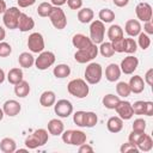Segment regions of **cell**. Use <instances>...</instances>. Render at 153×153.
Returning <instances> with one entry per match:
<instances>
[{
	"mask_svg": "<svg viewBox=\"0 0 153 153\" xmlns=\"http://www.w3.org/2000/svg\"><path fill=\"white\" fill-rule=\"evenodd\" d=\"M135 13L139 20L141 22H148L152 20V6L148 2H139L135 7Z\"/></svg>",
	"mask_w": 153,
	"mask_h": 153,
	"instance_id": "11",
	"label": "cell"
},
{
	"mask_svg": "<svg viewBox=\"0 0 153 153\" xmlns=\"http://www.w3.org/2000/svg\"><path fill=\"white\" fill-rule=\"evenodd\" d=\"M128 84H129L130 91H131L133 93H136V94H137V93L143 92V90H145V80H143L142 76H140V75H134V76H131Z\"/></svg>",
	"mask_w": 153,
	"mask_h": 153,
	"instance_id": "20",
	"label": "cell"
},
{
	"mask_svg": "<svg viewBox=\"0 0 153 153\" xmlns=\"http://www.w3.org/2000/svg\"><path fill=\"white\" fill-rule=\"evenodd\" d=\"M53 74L59 78V79H63V78H67L69 74H71V67L68 65H65V63H60L57 66L54 67L53 69Z\"/></svg>",
	"mask_w": 153,
	"mask_h": 153,
	"instance_id": "31",
	"label": "cell"
},
{
	"mask_svg": "<svg viewBox=\"0 0 153 153\" xmlns=\"http://www.w3.org/2000/svg\"><path fill=\"white\" fill-rule=\"evenodd\" d=\"M27 48L31 53L35 54H39L41 51L44 50V38L42 36V33L39 32H32L29 38H27Z\"/></svg>",
	"mask_w": 153,
	"mask_h": 153,
	"instance_id": "9",
	"label": "cell"
},
{
	"mask_svg": "<svg viewBox=\"0 0 153 153\" xmlns=\"http://www.w3.org/2000/svg\"><path fill=\"white\" fill-rule=\"evenodd\" d=\"M124 30H126L128 36L136 37L141 32L142 27H141V24L137 19H129V20H127V23L124 25Z\"/></svg>",
	"mask_w": 153,
	"mask_h": 153,
	"instance_id": "18",
	"label": "cell"
},
{
	"mask_svg": "<svg viewBox=\"0 0 153 153\" xmlns=\"http://www.w3.org/2000/svg\"><path fill=\"white\" fill-rule=\"evenodd\" d=\"M0 149L4 153H13L17 149V143L12 137H4L0 141Z\"/></svg>",
	"mask_w": 153,
	"mask_h": 153,
	"instance_id": "27",
	"label": "cell"
},
{
	"mask_svg": "<svg viewBox=\"0 0 153 153\" xmlns=\"http://www.w3.org/2000/svg\"><path fill=\"white\" fill-rule=\"evenodd\" d=\"M143 32L147 33L148 36L153 35V24H152V20L145 22V24H143Z\"/></svg>",
	"mask_w": 153,
	"mask_h": 153,
	"instance_id": "49",
	"label": "cell"
},
{
	"mask_svg": "<svg viewBox=\"0 0 153 153\" xmlns=\"http://www.w3.org/2000/svg\"><path fill=\"white\" fill-rule=\"evenodd\" d=\"M84 116H85V111H82V110L75 111L73 115V122L78 127H84Z\"/></svg>",
	"mask_w": 153,
	"mask_h": 153,
	"instance_id": "45",
	"label": "cell"
},
{
	"mask_svg": "<svg viewBox=\"0 0 153 153\" xmlns=\"http://www.w3.org/2000/svg\"><path fill=\"white\" fill-rule=\"evenodd\" d=\"M131 106H133V112L135 115H145L146 100H136L134 104H131Z\"/></svg>",
	"mask_w": 153,
	"mask_h": 153,
	"instance_id": "40",
	"label": "cell"
},
{
	"mask_svg": "<svg viewBox=\"0 0 153 153\" xmlns=\"http://www.w3.org/2000/svg\"><path fill=\"white\" fill-rule=\"evenodd\" d=\"M137 66H139L137 57H135L133 55H128L127 57H124L121 61L120 68H121V72L124 73V74H133L136 71Z\"/></svg>",
	"mask_w": 153,
	"mask_h": 153,
	"instance_id": "12",
	"label": "cell"
},
{
	"mask_svg": "<svg viewBox=\"0 0 153 153\" xmlns=\"http://www.w3.org/2000/svg\"><path fill=\"white\" fill-rule=\"evenodd\" d=\"M54 111L59 117L67 118L73 112V104L68 99H60L54 104Z\"/></svg>",
	"mask_w": 153,
	"mask_h": 153,
	"instance_id": "10",
	"label": "cell"
},
{
	"mask_svg": "<svg viewBox=\"0 0 153 153\" xmlns=\"http://www.w3.org/2000/svg\"><path fill=\"white\" fill-rule=\"evenodd\" d=\"M2 110H4V114L10 116V117H14L17 116L20 110H22V105L19 102H17L16 99H8L2 105Z\"/></svg>",
	"mask_w": 153,
	"mask_h": 153,
	"instance_id": "14",
	"label": "cell"
},
{
	"mask_svg": "<svg viewBox=\"0 0 153 153\" xmlns=\"http://www.w3.org/2000/svg\"><path fill=\"white\" fill-rule=\"evenodd\" d=\"M48 139H49L48 130H45L43 128H39V129H36L29 136H26L24 143H25L26 148H29V149H36L38 147L44 146L48 142Z\"/></svg>",
	"mask_w": 153,
	"mask_h": 153,
	"instance_id": "1",
	"label": "cell"
},
{
	"mask_svg": "<svg viewBox=\"0 0 153 153\" xmlns=\"http://www.w3.org/2000/svg\"><path fill=\"white\" fill-rule=\"evenodd\" d=\"M143 135H145V131H143V133H139V131L131 130V133H130L129 136H128V141L131 142V143H134V145H136V143L141 140V137H142Z\"/></svg>",
	"mask_w": 153,
	"mask_h": 153,
	"instance_id": "46",
	"label": "cell"
},
{
	"mask_svg": "<svg viewBox=\"0 0 153 153\" xmlns=\"http://www.w3.org/2000/svg\"><path fill=\"white\" fill-rule=\"evenodd\" d=\"M20 13H22L20 10L16 6L6 8V11L4 12V16H2V22H4L5 26L10 30L17 29L18 27V19H19Z\"/></svg>",
	"mask_w": 153,
	"mask_h": 153,
	"instance_id": "5",
	"label": "cell"
},
{
	"mask_svg": "<svg viewBox=\"0 0 153 153\" xmlns=\"http://www.w3.org/2000/svg\"><path fill=\"white\" fill-rule=\"evenodd\" d=\"M55 102H56V94L54 91L48 90V91L42 92V94L39 96V104L44 108L53 106L55 104Z\"/></svg>",
	"mask_w": 153,
	"mask_h": 153,
	"instance_id": "21",
	"label": "cell"
},
{
	"mask_svg": "<svg viewBox=\"0 0 153 153\" xmlns=\"http://www.w3.org/2000/svg\"><path fill=\"white\" fill-rule=\"evenodd\" d=\"M5 78H6V74H5L4 69L0 68V84H2V82L5 81Z\"/></svg>",
	"mask_w": 153,
	"mask_h": 153,
	"instance_id": "57",
	"label": "cell"
},
{
	"mask_svg": "<svg viewBox=\"0 0 153 153\" xmlns=\"http://www.w3.org/2000/svg\"><path fill=\"white\" fill-rule=\"evenodd\" d=\"M98 55V47L97 44H92L91 47L86 48V49H79L75 51L74 54V59L78 63H87L90 61H92L94 57H97Z\"/></svg>",
	"mask_w": 153,
	"mask_h": 153,
	"instance_id": "6",
	"label": "cell"
},
{
	"mask_svg": "<svg viewBox=\"0 0 153 153\" xmlns=\"http://www.w3.org/2000/svg\"><path fill=\"white\" fill-rule=\"evenodd\" d=\"M71 10H80L82 6V0H67L66 2Z\"/></svg>",
	"mask_w": 153,
	"mask_h": 153,
	"instance_id": "47",
	"label": "cell"
},
{
	"mask_svg": "<svg viewBox=\"0 0 153 153\" xmlns=\"http://www.w3.org/2000/svg\"><path fill=\"white\" fill-rule=\"evenodd\" d=\"M6 8H7V5H6L5 0H0V14L4 13L6 11Z\"/></svg>",
	"mask_w": 153,
	"mask_h": 153,
	"instance_id": "55",
	"label": "cell"
},
{
	"mask_svg": "<svg viewBox=\"0 0 153 153\" xmlns=\"http://www.w3.org/2000/svg\"><path fill=\"white\" fill-rule=\"evenodd\" d=\"M55 60H56V57L53 51L43 50L38 54V57L35 59V66L39 71H45L55 63Z\"/></svg>",
	"mask_w": 153,
	"mask_h": 153,
	"instance_id": "7",
	"label": "cell"
},
{
	"mask_svg": "<svg viewBox=\"0 0 153 153\" xmlns=\"http://www.w3.org/2000/svg\"><path fill=\"white\" fill-rule=\"evenodd\" d=\"M106 128L110 133H120L123 129V120L120 116H112L108 120Z\"/></svg>",
	"mask_w": 153,
	"mask_h": 153,
	"instance_id": "22",
	"label": "cell"
},
{
	"mask_svg": "<svg viewBox=\"0 0 153 153\" xmlns=\"http://www.w3.org/2000/svg\"><path fill=\"white\" fill-rule=\"evenodd\" d=\"M137 50V43L134 38H126L124 41V53L127 54H134Z\"/></svg>",
	"mask_w": 153,
	"mask_h": 153,
	"instance_id": "39",
	"label": "cell"
},
{
	"mask_svg": "<svg viewBox=\"0 0 153 153\" xmlns=\"http://www.w3.org/2000/svg\"><path fill=\"white\" fill-rule=\"evenodd\" d=\"M33 27H35V20L30 16H27L26 13L22 12L19 16V19H18V27L17 29H19V31H22V32H27V31L32 30Z\"/></svg>",
	"mask_w": 153,
	"mask_h": 153,
	"instance_id": "15",
	"label": "cell"
},
{
	"mask_svg": "<svg viewBox=\"0 0 153 153\" xmlns=\"http://www.w3.org/2000/svg\"><path fill=\"white\" fill-rule=\"evenodd\" d=\"M12 53V47L7 42H0V57H7Z\"/></svg>",
	"mask_w": 153,
	"mask_h": 153,
	"instance_id": "43",
	"label": "cell"
},
{
	"mask_svg": "<svg viewBox=\"0 0 153 153\" xmlns=\"http://www.w3.org/2000/svg\"><path fill=\"white\" fill-rule=\"evenodd\" d=\"M112 2L117 7H124L129 4V0H112Z\"/></svg>",
	"mask_w": 153,
	"mask_h": 153,
	"instance_id": "53",
	"label": "cell"
},
{
	"mask_svg": "<svg viewBox=\"0 0 153 153\" xmlns=\"http://www.w3.org/2000/svg\"><path fill=\"white\" fill-rule=\"evenodd\" d=\"M48 18L50 19V23L53 24V26L57 30H62L67 25V17H66L63 10L59 6H53Z\"/></svg>",
	"mask_w": 153,
	"mask_h": 153,
	"instance_id": "4",
	"label": "cell"
},
{
	"mask_svg": "<svg viewBox=\"0 0 153 153\" xmlns=\"http://www.w3.org/2000/svg\"><path fill=\"white\" fill-rule=\"evenodd\" d=\"M51 8H53V5H51L50 2H45V1H44V2H41V4L38 5V7H37V14H38L39 17L45 18V17L49 16Z\"/></svg>",
	"mask_w": 153,
	"mask_h": 153,
	"instance_id": "37",
	"label": "cell"
},
{
	"mask_svg": "<svg viewBox=\"0 0 153 153\" xmlns=\"http://www.w3.org/2000/svg\"><path fill=\"white\" fill-rule=\"evenodd\" d=\"M18 2V6L22 7V8H25V7H29V6H32L36 0H17Z\"/></svg>",
	"mask_w": 153,
	"mask_h": 153,
	"instance_id": "51",
	"label": "cell"
},
{
	"mask_svg": "<svg viewBox=\"0 0 153 153\" xmlns=\"http://www.w3.org/2000/svg\"><path fill=\"white\" fill-rule=\"evenodd\" d=\"M103 1H106V0H103Z\"/></svg>",
	"mask_w": 153,
	"mask_h": 153,
	"instance_id": "60",
	"label": "cell"
},
{
	"mask_svg": "<svg viewBox=\"0 0 153 153\" xmlns=\"http://www.w3.org/2000/svg\"><path fill=\"white\" fill-rule=\"evenodd\" d=\"M136 147L141 152H148V151H151L152 147H153V140H152L151 135H148V134L145 133V135L141 137V140L136 143Z\"/></svg>",
	"mask_w": 153,
	"mask_h": 153,
	"instance_id": "28",
	"label": "cell"
},
{
	"mask_svg": "<svg viewBox=\"0 0 153 153\" xmlns=\"http://www.w3.org/2000/svg\"><path fill=\"white\" fill-rule=\"evenodd\" d=\"M120 151L121 153H128V152H134V153H137L139 149L136 147V145L131 143V142H126V143H122V146L120 147Z\"/></svg>",
	"mask_w": 153,
	"mask_h": 153,
	"instance_id": "44",
	"label": "cell"
},
{
	"mask_svg": "<svg viewBox=\"0 0 153 153\" xmlns=\"http://www.w3.org/2000/svg\"><path fill=\"white\" fill-rule=\"evenodd\" d=\"M29 151V148H19V149H16V152H27Z\"/></svg>",
	"mask_w": 153,
	"mask_h": 153,
	"instance_id": "58",
	"label": "cell"
},
{
	"mask_svg": "<svg viewBox=\"0 0 153 153\" xmlns=\"http://www.w3.org/2000/svg\"><path fill=\"white\" fill-rule=\"evenodd\" d=\"M5 37H6V31H5V29L2 26H0V42L4 41Z\"/></svg>",
	"mask_w": 153,
	"mask_h": 153,
	"instance_id": "56",
	"label": "cell"
},
{
	"mask_svg": "<svg viewBox=\"0 0 153 153\" xmlns=\"http://www.w3.org/2000/svg\"><path fill=\"white\" fill-rule=\"evenodd\" d=\"M65 130V124L59 118H51L48 122V133L54 136H59Z\"/></svg>",
	"mask_w": 153,
	"mask_h": 153,
	"instance_id": "19",
	"label": "cell"
},
{
	"mask_svg": "<svg viewBox=\"0 0 153 153\" xmlns=\"http://www.w3.org/2000/svg\"><path fill=\"white\" fill-rule=\"evenodd\" d=\"M145 84L149 85V86H153V68H149L146 74H145Z\"/></svg>",
	"mask_w": 153,
	"mask_h": 153,
	"instance_id": "48",
	"label": "cell"
},
{
	"mask_svg": "<svg viewBox=\"0 0 153 153\" xmlns=\"http://www.w3.org/2000/svg\"><path fill=\"white\" fill-rule=\"evenodd\" d=\"M121 68H120V66L118 65H116V63H110V65H108V67L105 68V78H106V80L108 81H110V82H115V81H117L118 79H120V76H121Z\"/></svg>",
	"mask_w": 153,
	"mask_h": 153,
	"instance_id": "17",
	"label": "cell"
},
{
	"mask_svg": "<svg viewBox=\"0 0 153 153\" xmlns=\"http://www.w3.org/2000/svg\"><path fill=\"white\" fill-rule=\"evenodd\" d=\"M116 92H117V96L118 97H122V98H126V97H128L131 93L130 87H129V84L126 82V81L117 82V85H116Z\"/></svg>",
	"mask_w": 153,
	"mask_h": 153,
	"instance_id": "36",
	"label": "cell"
},
{
	"mask_svg": "<svg viewBox=\"0 0 153 153\" xmlns=\"http://www.w3.org/2000/svg\"><path fill=\"white\" fill-rule=\"evenodd\" d=\"M124 41H126L124 37H120V38L111 41V44H112L115 53H124Z\"/></svg>",
	"mask_w": 153,
	"mask_h": 153,
	"instance_id": "41",
	"label": "cell"
},
{
	"mask_svg": "<svg viewBox=\"0 0 153 153\" xmlns=\"http://www.w3.org/2000/svg\"><path fill=\"white\" fill-rule=\"evenodd\" d=\"M98 53H100V55L103 57H111L115 54L111 42H102L100 47L98 48Z\"/></svg>",
	"mask_w": 153,
	"mask_h": 153,
	"instance_id": "33",
	"label": "cell"
},
{
	"mask_svg": "<svg viewBox=\"0 0 153 153\" xmlns=\"http://www.w3.org/2000/svg\"><path fill=\"white\" fill-rule=\"evenodd\" d=\"M104 35H105V25L103 22L93 20L90 25V38L94 44H100L104 42Z\"/></svg>",
	"mask_w": 153,
	"mask_h": 153,
	"instance_id": "8",
	"label": "cell"
},
{
	"mask_svg": "<svg viewBox=\"0 0 153 153\" xmlns=\"http://www.w3.org/2000/svg\"><path fill=\"white\" fill-rule=\"evenodd\" d=\"M23 76H24L23 71H22L19 67L11 68V69L8 71V73H7V80H8V82L12 84V85H16V84L20 82V81L23 80Z\"/></svg>",
	"mask_w": 153,
	"mask_h": 153,
	"instance_id": "24",
	"label": "cell"
},
{
	"mask_svg": "<svg viewBox=\"0 0 153 153\" xmlns=\"http://www.w3.org/2000/svg\"><path fill=\"white\" fill-rule=\"evenodd\" d=\"M146 116H152L153 115V102L146 100V111H145Z\"/></svg>",
	"mask_w": 153,
	"mask_h": 153,
	"instance_id": "52",
	"label": "cell"
},
{
	"mask_svg": "<svg viewBox=\"0 0 153 153\" xmlns=\"http://www.w3.org/2000/svg\"><path fill=\"white\" fill-rule=\"evenodd\" d=\"M30 90H31V88H30L29 82L25 81L24 79H23L20 82H18V84L14 85V93H16V96L19 97V98H25L26 96H29Z\"/></svg>",
	"mask_w": 153,
	"mask_h": 153,
	"instance_id": "25",
	"label": "cell"
},
{
	"mask_svg": "<svg viewBox=\"0 0 153 153\" xmlns=\"http://www.w3.org/2000/svg\"><path fill=\"white\" fill-rule=\"evenodd\" d=\"M84 75H85V81L87 84H91V85H96L98 84L100 80H102V76H103V68L99 63L97 62H91L86 66L85 68V72H84Z\"/></svg>",
	"mask_w": 153,
	"mask_h": 153,
	"instance_id": "3",
	"label": "cell"
},
{
	"mask_svg": "<svg viewBox=\"0 0 153 153\" xmlns=\"http://www.w3.org/2000/svg\"><path fill=\"white\" fill-rule=\"evenodd\" d=\"M98 122V117L96 115V112L93 111H85V116H84V127L86 128H93Z\"/></svg>",
	"mask_w": 153,
	"mask_h": 153,
	"instance_id": "34",
	"label": "cell"
},
{
	"mask_svg": "<svg viewBox=\"0 0 153 153\" xmlns=\"http://www.w3.org/2000/svg\"><path fill=\"white\" fill-rule=\"evenodd\" d=\"M87 140L86 134L82 130H73L72 129V135H71V145L74 146H80L85 143Z\"/></svg>",
	"mask_w": 153,
	"mask_h": 153,
	"instance_id": "30",
	"label": "cell"
},
{
	"mask_svg": "<svg viewBox=\"0 0 153 153\" xmlns=\"http://www.w3.org/2000/svg\"><path fill=\"white\" fill-rule=\"evenodd\" d=\"M78 151H79V153H92L93 152V147L90 146V145H87L85 142V143H82V145L79 146V149Z\"/></svg>",
	"mask_w": 153,
	"mask_h": 153,
	"instance_id": "50",
	"label": "cell"
},
{
	"mask_svg": "<svg viewBox=\"0 0 153 153\" xmlns=\"http://www.w3.org/2000/svg\"><path fill=\"white\" fill-rule=\"evenodd\" d=\"M120 100H121V98H120L118 96H115V94H112V93H109V94H105V96L103 97L102 103H103V105H104L106 109H109V110H115V108L117 106V104L120 103Z\"/></svg>",
	"mask_w": 153,
	"mask_h": 153,
	"instance_id": "26",
	"label": "cell"
},
{
	"mask_svg": "<svg viewBox=\"0 0 153 153\" xmlns=\"http://www.w3.org/2000/svg\"><path fill=\"white\" fill-rule=\"evenodd\" d=\"M106 35H108V38H109L110 41H114V39H116V38L123 37V29H122L120 25L114 24V25H111V26L108 29Z\"/></svg>",
	"mask_w": 153,
	"mask_h": 153,
	"instance_id": "32",
	"label": "cell"
},
{
	"mask_svg": "<svg viewBox=\"0 0 153 153\" xmlns=\"http://www.w3.org/2000/svg\"><path fill=\"white\" fill-rule=\"evenodd\" d=\"M72 44L79 50V49H86V48L91 47L93 44V42L91 41L90 37H87L82 33H76L72 38Z\"/></svg>",
	"mask_w": 153,
	"mask_h": 153,
	"instance_id": "16",
	"label": "cell"
},
{
	"mask_svg": "<svg viewBox=\"0 0 153 153\" xmlns=\"http://www.w3.org/2000/svg\"><path fill=\"white\" fill-rule=\"evenodd\" d=\"M98 17L103 23H111L115 19V12L110 8H102L98 13Z\"/></svg>",
	"mask_w": 153,
	"mask_h": 153,
	"instance_id": "35",
	"label": "cell"
},
{
	"mask_svg": "<svg viewBox=\"0 0 153 153\" xmlns=\"http://www.w3.org/2000/svg\"><path fill=\"white\" fill-rule=\"evenodd\" d=\"M4 115H5V114H4V110H2L1 108H0V121H1L2 118H4Z\"/></svg>",
	"mask_w": 153,
	"mask_h": 153,
	"instance_id": "59",
	"label": "cell"
},
{
	"mask_svg": "<svg viewBox=\"0 0 153 153\" xmlns=\"http://www.w3.org/2000/svg\"><path fill=\"white\" fill-rule=\"evenodd\" d=\"M137 45L141 48V49H143V50H146L149 45H151V38H149V36L147 35V33H145V32H140L139 35H137Z\"/></svg>",
	"mask_w": 153,
	"mask_h": 153,
	"instance_id": "38",
	"label": "cell"
},
{
	"mask_svg": "<svg viewBox=\"0 0 153 153\" xmlns=\"http://www.w3.org/2000/svg\"><path fill=\"white\" fill-rule=\"evenodd\" d=\"M67 91L71 96L75 97V98H85L88 96L90 92V87L87 85V82L84 79H73L68 82L67 85Z\"/></svg>",
	"mask_w": 153,
	"mask_h": 153,
	"instance_id": "2",
	"label": "cell"
},
{
	"mask_svg": "<svg viewBox=\"0 0 153 153\" xmlns=\"http://www.w3.org/2000/svg\"><path fill=\"white\" fill-rule=\"evenodd\" d=\"M133 130L134 131H139V133H143L146 130V121L143 118H136L133 122Z\"/></svg>",
	"mask_w": 153,
	"mask_h": 153,
	"instance_id": "42",
	"label": "cell"
},
{
	"mask_svg": "<svg viewBox=\"0 0 153 153\" xmlns=\"http://www.w3.org/2000/svg\"><path fill=\"white\" fill-rule=\"evenodd\" d=\"M117 115L124 121V120H130L134 116L133 112V106L131 103L128 100H120V103L117 104V106L115 108Z\"/></svg>",
	"mask_w": 153,
	"mask_h": 153,
	"instance_id": "13",
	"label": "cell"
},
{
	"mask_svg": "<svg viewBox=\"0 0 153 153\" xmlns=\"http://www.w3.org/2000/svg\"><path fill=\"white\" fill-rule=\"evenodd\" d=\"M18 62H19V66L23 67V68H30L32 67V65H35V57L32 56V54L27 53V51H24L19 55L18 57Z\"/></svg>",
	"mask_w": 153,
	"mask_h": 153,
	"instance_id": "29",
	"label": "cell"
},
{
	"mask_svg": "<svg viewBox=\"0 0 153 153\" xmlns=\"http://www.w3.org/2000/svg\"><path fill=\"white\" fill-rule=\"evenodd\" d=\"M67 2V0H50V4L53 5V6H59V7H61L62 5H65Z\"/></svg>",
	"mask_w": 153,
	"mask_h": 153,
	"instance_id": "54",
	"label": "cell"
},
{
	"mask_svg": "<svg viewBox=\"0 0 153 153\" xmlns=\"http://www.w3.org/2000/svg\"><path fill=\"white\" fill-rule=\"evenodd\" d=\"M93 17H94V12L90 7H84V8H80L78 11V20L82 24L91 23Z\"/></svg>",
	"mask_w": 153,
	"mask_h": 153,
	"instance_id": "23",
	"label": "cell"
}]
</instances>
